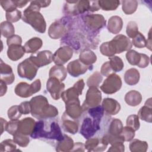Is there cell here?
Returning <instances> with one entry per match:
<instances>
[{"label": "cell", "instance_id": "1", "mask_svg": "<svg viewBox=\"0 0 152 152\" xmlns=\"http://www.w3.org/2000/svg\"><path fill=\"white\" fill-rule=\"evenodd\" d=\"M31 137L34 139L59 141L64 138L59 124L55 121L40 119L35 123Z\"/></svg>", "mask_w": 152, "mask_h": 152}, {"label": "cell", "instance_id": "2", "mask_svg": "<svg viewBox=\"0 0 152 152\" xmlns=\"http://www.w3.org/2000/svg\"><path fill=\"white\" fill-rule=\"evenodd\" d=\"M31 115L37 119H47L56 117L58 110L56 107L49 104L46 97L42 95L33 97L29 102Z\"/></svg>", "mask_w": 152, "mask_h": 152}, {"label": "cell", "instance_id": "3", "mask_svg": "<svg viewBox=\"0 0 152 152\" xmlns=\"http://www.w3.org/2000/svg\"><path fill=\"white\" fill-rule=\"evenodd\" d=\"M87 110L89 116L84 119L80 129V134L86 139L91 138L100 129V122L104 114L102 106L99 105Z\"/></svg>", "mask_w": 152, "mask_h": 152}, {"label": "cell", "instance_id": "4", "mask_svg": "<svg viewBox=\"0 0 152 152\" xmlns=\"http://www.w3.org/2000/svg\"><path fill=\"white\" fill-rule=\"evenodd\" d=\"M40 8L39 1H31L30 5L23 11L21 18L36 31L44 33L46 31V24L43 16L40 12Z\"/></svg>", "mask_w": 152, "mask_h": 152}, {"label": "cell", "instance_id": "5", "mask_svg": "<svg viewBox=\"0 0 152 152\" xmlns=\"http://www.w3.org/2000/svg\"><path fill=\"white\" fill-rule=\"evenodd\" d=\"M132 46V42L128 37L123 34H118L112 40L103 43L100 46V51L102 55L110 57L116 53L131 50Z\"/></svg>", "mask_w": 152, "mask_h": 152}, {"label": "cell", "instance_id": "6", "mask_svg": "<svg viewBox=\"0 0 152 152\" xmlns=\"http://www.w3.org/2000/svg\"><path fill=\"white\" fill-rule=\"evenodd\" d=\"M85 28L92 33H97L106 26V20L101 14H86L82 17Z\"/></svg>", "mask_w": 152, "mask_h": 152}, {"label": "cell", "instance_id": "7", "mask_svg": "<svg viewBox=\"0 0 152 152\" xmlns=\"http://www.w3.org/2000/svg\"><path fill=\"white\" fill-rule=\"evenodd\" d=\"M70 28L69 21L66 18H61L52 23L48 30L51 39H58L64 37Z\"/></svg>", "mask_w": 152, "mask_h": 152}, {"label": "cell", "instance_id": "8", "mask_svg": "<svg viewBox=\"0 0 152 152\" xmlns=\"http://www.w3.org/2000/svg\"><path fill=\"white\" fill-rule=\"evenodd\" d=\"M40 88V80L39 79H37L31 84H28L25 82L19 83L16 85L14 92L19 97L27 98L39 91Z\"/></svg>", "mask_w": 152, "mask_h": 152}, {"label": "cell", "instance_id": "9", "mask_svg": "<svg viewBox=\"0 0 152 152\" xmlns=\"http://www.w3.org/2000/svg\"><path fill=\"white\" fill-rule=\"evenodd\" d=\"M38 69V66L28 58L18 65L17 72L21 78L32 80L36 75Z\"/></svg>", "mask_w": 152, "mask_h": 152}, {"label": "cell", "instance_id": "10", "mask_svg": "<svg viewBox=\"0 0 152 152\" xmlns=\"http://www.w3.org/2000/svg\"><path fill=\"white\" fill-rule=\"evenodd\" d=\"M64 11L68 14L76 15L90 11V1H66Z\"/></svg>", "mask_w": 152, "mask_h": 152}, {"label": "cell", "instance_id": "11", "mask_svg": "<svg viewBox=\"0 0 152 152\" xmlns=\"http://www.w3.org/2000/svg\"><path fill=\"white\" fill-rule=\"evenodd\" d=\"M121 87L122 80L121 77L113 73L107 77L100 86V89L103 93L111 94L119 91Z\"/></svg>", "mask_w": 152, "mask_h": 152}, {"label": "cell", "instance_id": "12", "mask_svg": "<svg viewBox=\"0 0 152 152\" xmlns=\"http://www.w3.org/2000/svg\"><path fill=\"white\" fill-rule=\"evenodd\" d=\"M102 100V93L97 87H90L86 93V99L81 106L83 112L89 108L99 106Z\"/></svg>", "mask_w": 152, "mask_h": 152}, {"label": "cell", "instance_id": "13", "mask_svg": "<svg viewBox=\"0 0 152 152\" xmlns=\"http://www.w3.org/2000/svg\"><path fill=\"white\" fill-rule=\"evenodd\" d=\"M65 88V84L56 78L49 77L46 83V89L51 97L55 100L61 97V94Z\"/></svg>", "mask_w": 152, "mask_h": 152}, {"label": "cell", "instance_id": "14", "mask_svg": "<svg viewBox=\"0 0 152 152\" xmlns=\"http://www.w3.org/2000/svg\"><path fill=\"white\" fill-rule=\"evenodd\" d=\"M73 50L68 46H64L57 49L53 55L52 61L56 65H63L72 56Z\"/></svg>", "mask_w": 152, "mask_h": 152}, {"label": "cell", "instance_id": "15", "mask_svg": "<svg viewBox=\"0 0 152 152\" xmlns=\"http://www.w3.org/2000/svg\"><path fill=\"white\" fill-rule=\"evenodd\" d=\"M66 115L70 118L76 120L78 119L82 113L83 110L80 105L79 99L69 100L65 102Z\"/></svg>", "mask_w": 152, "mask_h": 152}, {"label": "cell", "instance_id": "16", "mask_svg": "<svg viewBox=\"0 0 152 152\" xmlns=\"http://www.w3.org/2000/svg\"><path fill=\"white\" fill-rule=\"evenodd\" d=\"M90 69V66H87L81 62L80 59H76L70 62L67 65V72L74 77H77L84 74Z\"/></svg>", "mask_w": 152, "mask_h": 152}, {"label": "cell", "instance_id": "17", "mask_svg": "<svg viewBox=\"0 0 152 152\" xmlns=\"http://www.w3.org/2000/svg\"><path fill=\"white\" fill-rule=\"evenodd\" d=\"M53 55L50 50H45L39 52L36 55H31L29 58L38 66H44L50 64L52 61Z\"/></svg>", "mask_w": 152, "mask_h": 152}, {"label": "cell", "instance_id": "18", "mask_svg": "<svg viewBox=\"0 0 152 152\" xmlns=\"http://www.w3.org/2000/svg\"><path fill=\"white\" fill-rule=\"evenodd\" d=\"M102 107L104 112L109 115H116L121 109L119 103L112 98H105L102 102Z\"/></svg>", "mask_w": 152, "mask_h": 152}, {"label": "cell", "instance_id": "19", "mask_svg": "<svg viewBox=\"0 0 152 152\" xmlns=\"http://www.w3.org/2000/svg\"><path fill=\"white\" fill-rule=\"evenodd\" d=\"M0 73L1 80L7 84H11L14 82L15 76L12 68L9 65L4 63L2 59H1L0 62Z\"/></svg>", "mask_w": 152, "mask_h": 152}, {"label": "cell", "instance_id": "20", "mask_svg": "<svg viewBox=\"0 0 152 152\" xmlns=\"http://www.w3.org/2000/svg\"><path fill=\"white\" fill-rule=\"evenodd\" d=\"M35 121L31 118H25L19 121L17 132L29 135H31L35 125Z\"/></svg>", "mask_w": 152, "mask_h": 152}, {"label": "cell", "instance_id": "21", "mask_svg": "<svg viewBox=\"0 0 152 152\" xmlns=\"http://www.w3.org/2000/svg\"><path fill=\"white\" fill-rule=\"evenodd\" d=\"M84 147L88 151H103L106 149L107 144L97 138H90L86 141Z\"/></svg>", "mask_w": 152, "mask_h": 152}, {"label": "cell", "instance_id": "22", "mask_svg": "<svg viewBox=\"0 0 152 152\" xmlns=\"http://www.w3.org/2000/svg\"><path fill=\"white\" fill-rule=\"evenodd\" d=\"M151 98L148 99L144 105L141 107L138 112V116L140 119L148 123L152 122V106H151Z\"/></svg>", "mask_w": 152, "mask_h": 152}, {"label": "cell", "instance_id": "23", "mask_svg": "<svg viewBox=\"0 0 152 152\" xmlns=\"http://www.w3.org/2000/svg\"><path fill=\"white\" fill-rule=\"evenodd\" d=\"M26 52L24 46L18 45H12L8 46L7 56L10 59L16 61L21 58Z\"/></svg>", "mask_w": 152, "mask_h": 152}, {"label": "cell", "instance_id": "24", "mask_svg": "<svg viewBox=\"0 0 152 152\" xmlns=\"http://www.w3.org/2000/svg\"><path fill=\"white\" fill-rule=\"evenodd\" d=\"M62 128L65 131L72 134H75L78 129V125L75 120L69 118L64 112L62 116Z\"/></svg>", "mask_w": 152, "mask_h": 152}, {"label": "cell", "instance_id": "25", "mask_svg": "<svg viewBox=\"0 0 152 152\" xmlns=\"http://www.w3.org/2000/svg\"><path fill=\"white\" fill-rule=\"evenodd\" d=\"M122 20L118 15L112 16L108 20L107 30L112 34L119 33L122 30Z\"/></svg>", "mask_w": 152, "mask_h": 152}, {"label": "cell", "instance_id": "26", "mask_svg": "<svg viewBox=\"0 0 152 152\" xmlns=\"http://www.w3.org/2000/svg\"><path fill=\"white\" fill-rule=\"evenodd\" d=\"M43 45V42L39 37H34L29 39L25 43L24 48L26 52L28 53H35L39 49L41 48Z\"/></svg>", "mask_w": 152, "mask_h": 152}, {"label": "cell", "instance_id": "27", "mask_svg": "<svg viewBox=\"0 0 152 152\" xmlns=\"http://www.w3.org/2000/svg\"><path fill=\"white\" fill-rule=\"evenodd\" d=\"M79 59L84 64L92 66V64L96 62L97 60V56L90 49H84L80 52Z\"/></svg>", "mask_w": 152, "mask_h": 152}, {"label": "cell", "instance_id": "28", "mask_svg": "<svg viewBox=\"0 0 152 152\" xmlns=\"http://www.w3.org/2000/svg\"><path fill=\"white\" fill-rule=\"evenodd\" d=\"M49 77H54L62 82L67 76V69L63 65H56L52 67L49 73Z\"/></svg>", "mask_w": 152, "mask_h": 152}, {"label": "cell", "instance_id": "29", "mask_svg": "<svg viewBox=\"0 0 152 152\" xmlns=\"http://www.w3.org/2000/svg\"><path fill=\"white\" fill-rule=\"evenodd\" d=\"M140 72L136 68H130L126 71L124 75V80L129 86L137 84L140 80Z\"/></svg>", "mask_w": 152, "mask_h": 152}, {"label": "cell", "instance_id": "30", "mask_svg": "<svg viewBox=\"0 0 152 152\" xmlns=\"http://www.w3.org/2000/svg\"><path fill=\"white\" fill-rule=\"evenodd\" d=\"M142 100V96L140 92L136 90H131L125 96V102L131 106H136L140 104Z\"/></svg>", "mask_w": 152, "mask_h": 152}, {"label": "cell", "instance_id": "31", "mask_svg": "<svg viewBox=\"0 0 152 152\" xmlns=\"http://www.w3.org/2000/svg\"><path fill=\"white\" fill-rule=\"evenodd\" d=\"M74 146L73 140L66 134H64V138L58 141L56 151H71Z\"/></svg>", "mask_w": 152, "mask_h": 152}, {"label": "cell", "instance_id": "32", "mask_svg": "<svg viewBox=\"0 0 152 152\" xmlns=\"http://www.w3.org/2000/svg\"><path fill=\"white\" fill-rule=\"evenodd\" d=\"M129 147L132 152H145L148 149V144L146 141L134 139L131 140Z\"/></svg>", "mask_w": 152, "mask_h": 152}, {"label": "cell", "instance_id": "33", "mask_svg": "<svg viewBox=\"0 0 152 152\" xmlns=\"http://www.w3.org/2000/svg\"><path fill=\"white\" fill-rule=\"evenodd\" d=\"M0 28L1 34L4 37L8 39L10 37L14 35L15 29L11 23L8 22V21H3L1 23Z\"/></svg>", "mask_w": 152, "mask_h": 152}, {"label": "cell", "instance_id": "34", "mask_svg": "<svg viewBox=\"0 0 152 152\" xmlns=\"http://www.w3.org/2000/svg\"><path fill=\"white\" fill-rule=\"evenodd\" d=\"M138 2L135 0H127L122 1V8L124 12L127 15L133 14L137 10Z\"/></svg>", "mask_w": 152, "mask_h": 152}, {"label": "cell", "instance_id": "35", "mask_svg": "<svg viewBox=\"0 0 152 152\" xmlns=\"http://www.w3.org/2000/svg\"><path fill=\"white\" fill-rule=\"evenodd\" d=\"M123 127L122 123L120 119H113L110 124L108 133L113 135H121Z\"/></svg>", "mask_w": 152, "mask_h": 152}, {"label": "cell", "instance_id": "36", "mask_svg": "<svg viewBox=\"0 0 152 152\" xmlns=\"http://www.w3.org/2000/svg\"><path fill=\"white\" fill-rule=\"evenodd\" d=\"M109 64L113 72H120L124 68V62L121 58L118 56H112L109 57Z\"/></svg>", "mask_w": 152, "mask_h": 152}, {"label": "cell", "instance_id": "37", "mask_svg": "<svg viewBox=\"0 0 152 152\" xmlns=\"http://www.w3.org/2000/svg\"><path fill=\"white\" fill-rule=\"evenodd\" d=\"M99 5L100 8L104 11H113L115 10L120 4L119 1L104 0L98 1Z\"/></svg>", "mask_w": 152, "mask_h": 152}, {"label": "cell", "instance_id": "38", "mask_svg": "<svg viewBox=\"0 0 152 152\" xmlns=\"http://www.w3.org/2000/svg\"><path fill=\"white\" fill-rule=\"evenodd\" d=\"M103 80V77L99 71L94 72L87 81V85L89 87H97Z\"/></svg>", "mask_w": 152, "mask_h": 152}, {"label": "cell", "instance_id": "39", "mask_svg": "<svg viewBox=\"0 0 152 152\" xmlns=\"http://www.w3.org/2000/svg\"><path fill=\"white\" fill-rule=\"evenodd\" d=\"M126 58L132 65H138L141 60V53L134 50H129L126 53Z\"/></svg>", "mask_w": 152, "mask_h": 152}, {"label": "cell", "instance_id": "40", "mask_svg": "<svg viewBox=\"0 0 152 152\" xmlns=\"http://www.w3.org/2000/svg\"><path fill=\"white\" fill-rule=\"evenodd\" d=\"M16 143L13 140L7 139L2 141L0 144V151H20V150H16Z\"/></svg>", "mask_w": 152, "mask_h": 152}, {"label": "cell", "instance_id": "41", "mask_svg": "<svg viewBox=\"0 0 152 152\" xmlns=\"http://www.w3.org/2000/svg\"><path fill=\"white\" fill-rule=\"evenodd\" d=\"M13 140L17 144L22 147H27L30 142V139L28 135H26L18 132H17L13 135Z\"/></svg>", "mask_w": 152, "mask_h": 152}, {"label": "cell", "instance_id": "42", "mask_svg": "<svg viewBox=\"0 0 152 152\" xmlns=\"http://www.w3.org/2000/svg\"><path fill=\"white\" fill-rule=\"evenodd\" d=\"M126 126L131 127L135 131L138 130L140 127V124L139 118L138 115H129L126 119Z\"/></svg>", "mask_w": 152, "mask_h": 152}, {"label": "cell", "instance_id": "43", "mask_svg": "<svg viewBox=\"0 0 152 152\" xmlns=\"http://www.w3.org/2000/svg\"><path fill=\"white\" fill-rule=\"evenodd\" d=\"M126 33L129 37L132 39L138 34V27L135 21H130L128 22L126 28Z\"/></svg>", "mask_w": 152, "mask_h": 152}, {"label": "cell", "instance_id": "44", "mask_svg": "<svg viewBox=\"0 0 152 152\" xmlns=\"http://www.w3.org/2000/svg\"><path fill=\"white\" fill-rule=\"evenodd\" d=\"M5 17L7 21H8V22L15 23L18 21L21 18H22V14L20 10L15 9L11 11L6 12Z\"/></svg>", "mask_w": 152, "mask_h": 152}, {"label": "cell", "instance_id": "45", "mask_svg": "<svg viewBox=\"0 0 152 152\" xmlns=\"http://www.w3.org/2000/svg\"><path fill=\"white\" fill-rule=\"evenodd\" d=\"M132 45L138 48H143L146 46V39L144 36L140 32L132 39Z\"/></svg>", "mask_w": 152, "mask_h": 152}, {"label": "cell", "instance_id": "46", "mask_svg": "<svg viewBox=\"0 0 152 152\" xmlns=\"http://www.w3.org/2000/svg\"><path fill=\"white\" fill-rule=\"evenodd\" d=\"M7 114L8 117L11 120H18L22 115L19 110L18 105H14L10 107L8 110Z\"/></svg>", "mask_w": 152, "mask_h": 152}, {"label": "cell", "instance_id": "47", "mask_svg": "<svg viewBox=\"0 0 152 152\" xmlns=\"http://www.w3.org/2000/svg\"><path fill=\"white\" fill-rule=\"evenodd\" d=\"M121 135L124 137L125 141H130L135 136V131L131 127L126 126L123 127Z\"/></svg>", "mask_w": 152, "mask_h": 152}, {"label": "cell", "instance_id": "48", "mask_svg": "<svg viewBox=\"0 0 152 152\" xmlns=\"http://www.w3.org/2000/svg\"><path fill=\"white\" fill-rule=\"evenodd\" d=\"M18 120H11L8 122L6 125L5 131L12 135H15L18 130Z\"/></svg>", "mask_w": 152, "mask_h": 152}, {"label": "cell", "instance_id": "49", "mask_svg": "<svg viewBox=\"0 0 152 152\" xmlns=\"http://www.w3.org/2000/svg\"><path fill=\"white\" fill-rule=\"evenodd\" d=\"M0 4L1 7L6 12L11 11L17 8L15 1H1Z\"/></svg>", "mask_w": 152, "mask_h": 152}, {"label": "cell", "instance_id": "50", "mask_svg": "<svg viewBox=\"0 0 152 152\" xmlns=\"http://www.w3.org/2000/svg\"><path fill=\"white\" fill-rule=\"evenodd\" d=\"M125 151V146L122 142H116L111 144L110 147L109 148L107 151L110 152H123Z\"/></svg>", "mask_w": 152, "mask_h": 152}, {"label": "cell", "instance_id": "51", "mask_svg": "<svg viewBox=\"0 0 152 152\" xmlns=\"http://www.w3.org/2000/svg\"><path fill=\"white\" fill-rule=\"evenodd\" d=\"M113 70L112 69L111 67H110V65L109 64V61H107L106 62H104L102 67H101V69H100V74L103 75V76H105V77H107L109 76V75L112 74H113Z\"/></svg>", "mask_w": 152, "mask_h": 152}, {"label": "cell", "instance_id": "52", "mask_svg": "<svg viewBox=\"0 0 152 152\" xmlns=\"http://www.w3.org/2000/svg\"><path fill=\"white\" fill-rule=\"evenodd\" d=\"M7 43L8 46L12 45H21L22 43V39L20 36L14 34L7 39Z\"/></svg>", "mask_w": 152, "mask_h": 152}, {"label": "cell", "instance_id": "53", "mask_svg": "<svg viewBox=\"0 0 152 152\" xmlns=\"http://www.w3.org/2000/svg\"><path fill=\"white\" fill-rule=\"evenodd\" d=\"M19 110L21 114L27 115L31 112V106L29 102H23L18 105Z\"/></svg>", "mask_w": 152, "mask_h": 152}, {"label": "cell", "instance_id": "54", "mask_svg": "<svg viewBox=\"0 0 152 152\" xmlns=\"http://www.w3.org/2000/svg\"><path fill=\"white\" fill-rule=\"evenodd\" d=\"M150 63V58L149 57L144 53H141V60L138 65H137L138 67L141 68H144L147 67Z\"/></svg>", "mask_w": 152, "mask_h": 152}, {"label": "cell", "instance_id": "55", "mask_svg": "<svg viewBox=\"0 0 152 152\" xmlns=\"http://www.w3.org/2000/svg\"><path fill=\"white\" fill-rule=\"evenodd\" d=\"M85 150V147H84V144L80 142H77L75 144H74V146L72 149L71 150L72 151H84Z\"/></svg>", "mask_w": 152, "mask_h": 152}, {"label": "cell", "instance_id": "56", "mask_svg": "<svg viewBox=\"0 0 152 152\" xmlns=\"http://www.w3.org/2000/svg\"><path fill=\"white\" fill-rule=\"evenodd\" d=\"M0 96H3L7 92V84L4 83L3 81H0Z\"/></svg>", "mask_w": 152, "mask_h": 152}, {"label": "cell", "instance_id": "57", "mask_svg": "<svg viewBox=\"0 0 152 152\" xmlns=\"http://www.w3.org/2000/svg\"><path fill=\"white\" fill-rule=\"evenodd\" d=\"M15 1V4L17 8H23L28 3V1Z\"/></svg>", "mask_w": 152, "mask_h": 152}, {"label": "cell", "instance_id": "58", "mask_svg": "<svg viewBox=\"0 0 152 152\" xmlns=\"http://www.w3.org/2000/svg\"><path fill=\"white\" fill-rule=\"evenodd\" d=\"M150 50H151V29L150 30L148 34V39L146 40V46H145Z\"/></svg>", "mask_w": 152, "mask_h": 152}, {"label": "cell", "instance_id": "59", "mask_svg": "<svg viewBox=\"0 0 152 152\" xmlns=\"http://www.w3.org/2000/svg\"><path fill=\"white\" fill-rule=\"evenodd\" d=\"M7 121L5 119H4L2 118H1V134L4 132V131H5L6 128V125L7 124Z\"/></svg>", "mask_w": 152, "mask_h": 152}]
</instances>
